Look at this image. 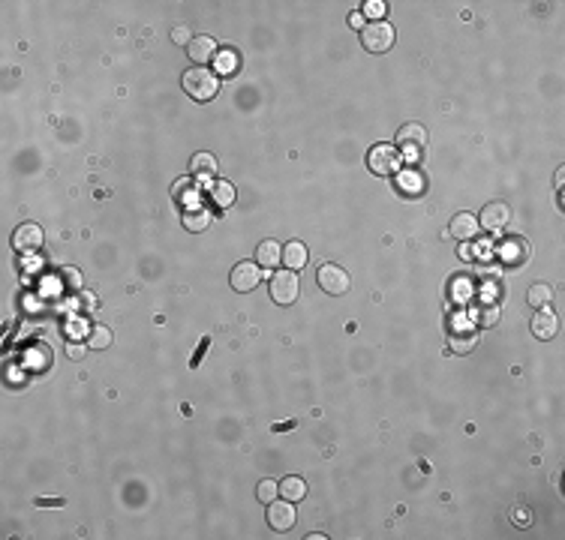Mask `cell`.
Returning a JSON list of instances; mask_svg holds the SVG:
<instances>
[{
  "label": "cell",
  "instance_id": "cell-1",
  "mask_svg": "<svg viewBox=\"0 0 565 540\" xmlns=\"http://www.w3.org/2000/svg\"><path fill=\"white\" fill-rule=\"evenodd\" d=\"M181 87L193 102H211L220 93V76L211 66H193L181 76Z\"/></svg>",
  "mask_w": 565,
  "mask_h": 540
},
{
  "label": "cell",
  "instance_id": "cell-2",
  "mask_svg": "<svg viewBox=\"0 0 565 540\" xmlns=\"http://www.w3.org/2000/svg\"><path fill=\"white\" fill-rule=\"evenodd\" d=\"M361 46H364L370 54H385L391 46H394V27L388 21H370L361 27Z\"/></svg>",
  "mask_w": 565,
  "mask_h": 540
},
{
  "label": "cell",
  "instance_id": "cell-3",
  "mask_svg": "<svg viewBox=\"0 0 565 540\" xmlns=\"http://www.w3.org/2000/svg\"><path fill=\"white\" fill-rule=\"evenodd\" d=\"M397 151L406 159H421V153L427 151V129L421 123H406L400 126L397 133Z\"/></svg>",
  "mask_w": 565,
  "mask_h": 540
},
{
  "label": "cell",
  "instance_id": "cell-4",
  "mask_svg": "<svg viewBox=\"0 0 565 540\" xmlns=\"http://www.w3.org/2000/svg\"><path fill=\"white\" fill-rule=\"evenodd\" d=\"M316 282H319V288L325 291V295H331V297H340V295H346V291L352 288V276L346 273L340 265H322L319 268V273H316Z\"/></svg>",
  "mask_w": 565,
  "mask_h": 540
},
{
  "label": "cell",
  "instance_id": "cell-5",
  "mask_svg": "<svg viewBox=\"0 0 565 540\" xmlns=\"http://www.w3.org/2000/svg\"><path fill=\"white\" fill-rule=\"evenodd\" d=\"M367 168L373 174H379V178L394 174L400 168V151L394 148V144H376V148H370V153H367Z\"/></svg>",
  "mask_w": 565,
  "mask_h": 540
},
{
  "label": "cell",
  "instance_id": "cell-6",
  "mask_svg": "<svg viewBox=\"0 0 565 540\" xmlns=\"http://www.w3.org/2000/svg\"><path fill=\"white\" fill-rule=\"evenodd\" d=\"M271 297L274 303L289 306L298 297V273L295 270H277L271 276Z\"/></svg>",
  "mask_w": 565,
  "mask_h": 540
},
{
  "label": "cell",
  "instance_id": "cell-7",
  "mask_svg": "<svg viewBox=\"0 0 565 540\" xmlns=\"http://www.w3.org/2000/svg\"><path fill=\"white\" fill-rule=\"evenodd\" d=\"M42 243H46V235H42V228L36 223H21L16 231H12V246H16V253H36Z\"/></svg>",
  "mask_w": 565,
  "mask_h": 540
},
{
  "label": "cell",
  "instance_id": "cell-8",
  "mask_svg": "<svg viewBox=\"0 0 565 540\" xmlns=\"http://www.w3.org/2000/svg\"><path fill=\"white\" fill-rule=\"evenodd\" d=\"M511 223V208L505 201H490L484 204V210L478 213V225H484L487 231H502Z\"/></svg>",
  "mask_w": 565,
  "mask_h": 540
},
{
  "label": "cell",
  "instance_id": "cell-9",
  "mask_svg": "<svg viewBox=\"0 0 565 540\" xmlns=\"http://www.w3.org/2000/svg\"><path fill=\"white\" fill-rule=\"evenodd\" d=\"M262 276L265 273L259 270L256 261H241V265H235V270H231L229 282L235 291H253V288H259V282H262Z\"/></svg>",
  "mask_w": 565,
  "mask_h": 540
},
{
  "label": "cell",
  "instance_id": "cell-10",
  "mask_svg": "<svg viewBox=\"0 0 565 540\" xmlns=\"http://www.w3.org/2000/svg\"><path fill=\"white\" fill-rule=\"evenodd\" d=\"M186 54H190V61H196V66H208L211 61H216V54H220V46H216L214 36L199 34V36H193L190 46H186Z\"/></svg>",
  "mask_w": 565,
  "mask_h": 540
},
{
  "label": "cell",
  "instance_id": "cell-11",
  "mask_svg": "<svg viewBox=\"0 0 565 540\" xmlns=\"http://www.w3.org/2000/svg\"><path fill=\"white\" fill-rule=\"evenodd\" d=\"M265 516H268V525L274 531H289L295 525V507H292V501H277L274 499L271 504H268V510H265Z\"/></svg>",
  "mask_w": 565,
  "mask_h": 540
},
{
  "label": "cell",
  "instance_id": "cell-12",
  "mask_svg": "<svg viewBox=\"0 0 565 540\" xmlns=\"http://www.w3.org/2000/svg\"><path fill=\"white\" fill-rule=\"evenodd\" d=\"M526 258H529V243L524 238H505L499 243V261H502V265L514 268V265H520V261H526Z\"/></svg>",
  "mask_w": 565,
  "mask_h": 540
},
{
  "label": "cell",
  "instance_id": "cell-13",
  "mask_svg": "<svg viewBox=\"0 0 565 540\" xmlns=\"http://www.w3.org/2000/svg\"><path fill=\"white\" fill-rule=\"evenodd\" d=\"M394 186H397V193H403L406 198H418L427 189V178L421 171H400L397 174V180H394Z\"/></svg>",
  "mask_w": 565,
  "mask_h": 540
},
{
  "label": "cell",
  "instance_id": "cell-14",
  "mask_svg": "<svg viewBox=\"0 0 565 540\" xmlns=\"http://www.w3.org/2000/svg\"><path fill=\"white\" fill-rule=\"evenodd\" d=\"M556 330H559L556 315L550 312L547 306H541V310L532 315V337H535V340H554Z\"/></svg>",
  "mask_w": 565,
  "mask_h": 540
},
{
  "label": "cell",
  "instance_id": "cell-15",
  "mask_svg": "<svg viewBox=\"0 0 565 540\" xmlns=\"http://www.w3.org/2000/svg\"><path fill=\"white\" fill-rule=\"evenodd\" d=\"M478 220H475V213H457V216H451V225H448V235L451 238H457V240H472L475 235H478Z\"/></svg>",
  "mask_w": 565,
  "mask_h": 540
},
{
  "label": "cell",
  "instance_id": "cell-16",
  "mask_svg": "<svg viewBox=\"0 0 565 540\" xmlns=\"http://www.w3.org/2000/svg\"><path fill=\"white\" fill-rule=\"evenodd\" d=\"M256 265L259 268H280L283 265V243L262 240L256 246Z\"/></svg>",
  "mask_w": 565,
  "mask_h": 540
},
{
  "label": "cell",
  "instance_id": "cell-17",
  "mask_svg": "<svg viewBox=\"0 0 565 540\" xmlns=\"http://www.w3.org/2000/svg\"><path fill=\"white\" fill-rule=\"evenodd\" d=\"M190 174L193 178H216L220 174V165H216V156H211V153H193V159H190Z\"/></svg>",
  "mask_w": 565,
  "mask_h": 540
},
{
  "label": "cell",
  "instance_id": "cell-18",
  "mask_svg": "<svg viewBox=\"0 0 565 540\" xmlns=\"http://www.w3.org/2000/svg\"><path fill=\"white\" fill-rule=\"evenodd\" d=\"M307 258H310V253H307V246H304L301 240H292V243L283 246V265L289 270H301L304 265H307Z\"/></svg>",
  "mask_w": 565,
  "mask_h": 540
},
{
  "label": "cell",
  "instance_id": "cell-19",
  "mask_svg": "<svg viewBox=\"0 0 565 540\" xmlns=\"http://www.w3.org/2000/svg\"><path fill=\"white\" fill-rule=\"evenodd\" d=\"M84 342H88V348H94V352H103V348H109L114 342V333L106 325H94L88 330V337H84Z\"/></svg>",
  "mask_w": 565,
  "mask_h": 540
},
{
  "label": "cell",
  "instance_id": "cell-20",
  "mask_svg": "<svg viewBox=\"0 0 565 540\" xmlns=\"http://www.w3.org/2000/svg\"><path fill=\"white\" fill-rule=\"evenodd\" d=\"M280 495L286 501H301V499H307V484H304L301 477H283L280 480Z\"/></svg>",
  "mask_w": 565,
  "mask_h": 540
},
{
  "label": "cell",
  "instance_id": "cell-21",
  "mask_svg": "<svg viewBox=\"0 0 565 540\" xmlns=\"http://www.w3.org/2000/svg\"><path fill=\"white\" fill-rule=\"evenodd\" d=\"M550 297H554V288H550L547 282H535V285L529 288V295H526L529 306H535V310H541V306H547V303H550Z\"/></svg>",
  "mask_w": 565,
  "mask_h": 540
},
{
  "label": "cell",
  "instance_id": "cell-22",
  "mask_svg": "<svg viewBox=\"0 0 565 540\" xmlns=\"http://www.w3.org/2000/svg\"><path fill=\"white\" fill-rule=\"evenodd\" d=\"M214 63H216V76H229V72L238 69V51H220Z\"/></svg>",
  "mask_w": 565,
  "mask_h": 540
},
{
  "label": "cell",
  "instance_id": "cell-23",
  "mask_svg": "<svg viewBox=\"0 0 565 540\" xmlns=\"http://www.w3.org/2000/svg\"><path fill=\"white\" fill-rule=\"evenodd\" d=\"M208 223H211V213H208V210H186V213H184V225L190 228V231L208 228Z\"/></svg>",
  "mask_w": 565,
  "mask_h": 540
},
{
  "label": "cell",
  "instance_id": "cell-24",
  "mask_svg": "<svg viewBox=\"0 0 565 540\" xmlns=\"http://www.w3.org/2000/svg\"><path fill=\"white\" fill-rule=\"evenodd\" d=\"M256 495H259V501H262V504H271L280 495V484H274V480H262L259 489H256Z\"/></svg>",
  "mask_w": 565,
  "mask_h": 540
},
{
  "label": "cell",
  "instance_id": "cell-25",
  "mask_svg": "<svg viewBox=\"0 0 565 540\" xmlns=\"http://www.w3.org/2000/svg\"><path fill=\"white\" fill-rule=\"evenodd\" d=\"M57 280H61V285H66V288H72V291L81 288V273H79L76 268H64L61 273H57Z\"/></svg>",
  "mask_w": 565,
  "mask_h": 540
},
{
  "label": "cell",
  "instance_id": "cell-26",
  "mask_svg": "<svg viewBox=\"0 0 565 540\" xmlns=\"http://www.w3.org/2000/svg\"><path fill=\"white\" fill-rule=\"evenodd\" d=\"M385 4H382V0H367V4H364V12H361V16H367L370 21H382V16H385Z\"/></svg>",
  "mask_w": 565,
  "mask_h": 540
},
{
  "label": "cell",
  "instance_id": "cell-27",
  "mask_svg": "<svg viewBox=\"0 0 565 540\" xmlns=\"http://www.w3.org/2000/svg\"><path fill=\"white\" fill-rule=\"evenodd\" d=\"M171 42L175 46H181V49H186L193 42V31H190V24H178L175 31H171Z\"/></svg>",
  "mask_w": 565,
  "mask_h": 540
},
{
  "label": "cell",
  "instance_id": "cell-28",
  "mask_svg": "<svg viewBox=\"0 0 565 540\" xmlns=\"http://www.w3.org/2000/svg\"><path fill=\"white\" fill-rule=\"evenodd\" d=\"M475 345H478V337H475V333H469V337H457V340L451 342V352L463 355V352H472Z\"/></svg>",
  "mask_w": 565,
  "mask_h": 540
},
{
  "label": "cell",
  "instance_id": "cell-29",
  "mask_svg": "<svg viewBox=\"0 0 565 540\" xmlns=\"http://www.w3.org/2000/svg\"><path fill=\"white\" fill-rule=\"evenodd\" d=\"M214 195H216V201H220V204H229L231 198H235V189H231L229 183H216V189H214Z\"/></svg>",
  "mask_w": 565,
  "mask_h": 540
},
{
  "label": "cell",
  "instance_id": "cell-30",
  "mask_svg": "<svg viewBox=\"0 0 565 540\" xmlns=\"http://www.w3.org/2000/svg\"><path fill=\"white\" fill-rule=\"evenodd\" d=\"M84 352H88V342H81V345H79V342H76V345H66V355H69L72 360H81Z\"/></svg>",
  "mask_w": 565,
  "mask_h": 540
},
{
  "label": "cell",
  "instance_id": "cell-31",
  "mask_svg": "<svg viewBox=\"0 0 565 540\" xmlns=\"http://www.w3.org/2000/svg\"><path fill=\"white\" fill-rule=\"evenodd\" d=\"M79 306H81V310H94V306H96L94 295H91V297H88V295H79Z\"/></svg>",
  "mask_w": 565,
  "mask_h": 540
},
{
  "label": "cell",
  "instance_id": "cell-32",
  "mask_svg": "<svg viewBox=\"0 0 565 540\" xmlns=\"http://www.w3.org/2000/svg\"><path fill=\"white\" fill-rule=\"evenodd\" d=\"M36 504L39 507H57V504H64L61 499H36Z\"/></svg>",
  "mask_w": 565,
  "mask_h": 540
},
{
  "label": "cell",
  "instance_id": "cell-33",
  "mask_svg": "<svg viewBox=\"0 0 565 540\" xmlns=\"http://www.w3.org/2000/svg\"><path fill=\"white\" fill-rule=\"evenodd\" d=\"M349 24H352V27H364V16H361V12H352V16H349Z\"/></svg>",
  "mask_w": 565,
  "mask_h": 540
}]
</instances>
